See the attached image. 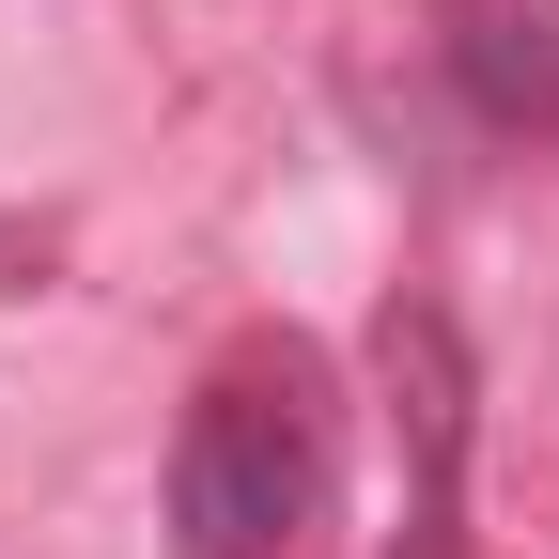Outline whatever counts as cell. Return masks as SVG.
<instances>
[{"label":"cell","mask_w":559,"mask_h":559,"mask_svg":"<svg viewBox=\"0 0 559 559\" xmlns=\"http://www.w3.org/2000/svg\"><path fill=\"white\" fill-rule=\"evenodd\" d=\"M342 544V436L296 342L234 358L171 451V559H326Z\"/></svg>","instance_id":"obj_1"},{"label":"cell","mask_w":559,"mask_h":559,"mask_svg":"<svg viewBox=\"0 0 559 559\" xmlns=\"http://www.w3.org/2000/svg\"><path fill=\"white\" fill-rule=\"evenodd\" d=\"M451 79L481 124L559 140V0H451Z\"/></svg>","instance_id":"obj_2"}]
</instances>
